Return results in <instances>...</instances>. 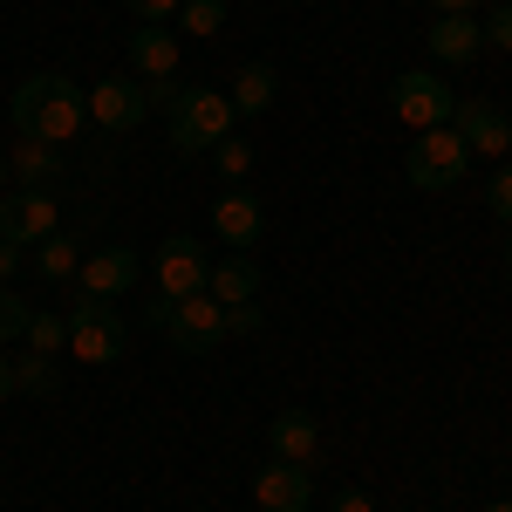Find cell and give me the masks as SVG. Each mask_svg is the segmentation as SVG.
I'll return each instance as SVG.
<instances>
[{"label": "cell", "instance_id": "cell-27", "mask_svg": "<svg viewBox=\"0 0 512 512\" xmlns=\"http://www.w3.org/2000/svg\"><path fill=\"white\" fill-rule=\"evenodd\" d=\"M260 328H267L260 301H239V308H226V335H260Z\"/></svg>", "mask_w": 512, "mask_h": 512}, {"label": "cell", "instance_id": "cell-3", "mask_svg": "<svg viewBox=\"0 0 512 512\" xmlns=\"http://www.w3.org/2000/svg\"><path fill=\"white\" fill-rule=\"evenodd\" d=\"M465 171H472V151H465V137H458L451 123L417 130V144L403 151V178H410L417 192H451Z\"/></svg>", "mask_w": 512, "mask_h": 512}, {"label": "cell", "instance_id": "cell-35", "mask_svg": "<svg viewBox=\"0 0 512 512\" xmlns=\"http://www.w3.org/2000/svg\"><path fill=\"white\" fill-rule=\"evenodd\" d=\"M485 512H512V499H492V506H485Z\"/></svg>", "mask_w": 512, "mask_h": 512}, {"label": "cell", "instance_id": "cell-23", "mask_svg": "<svg viewBox=\"0 0 512 512\" xmlns=\"http://www.w3.org/2000/svg\"><path fill=\"white\" fill-rule=\"evenodd\" d=\"M178 28H185V35H219V28H226V0H185V7H178Z\"/></svg>", "mask_w": 512, "mask_h": 512}, {"label": "cell", "instance_id": "cell-20", "mask_svg": "<svg viewBox=\"0 0 512 512\" xmlns=\"http://www.w3.org/2000/svg\"><path fill=\"white\" fill-rule=\"evenodd\" d=\"M55 171H62V151L55 144H28L21 137V151H7V178L14 185H48Z\"/></svg>", "mask_w": 512, "mask_h": 512}, {"label": "cell", "instance_id": "cell-28", "mask_svg": "<svg viewBox=\"0 0 512 512\" xmlns=\"http://www.w3.org/2000/svg\"><path fill=\"white\" fill-rule=\"evenodd\" d=\"M478 28H485V41H492L499 55H512V7H492V14H485Z\"/></svg>", "mask_w": 512, "mask_h": 512}, {"label": "cell", "instance_id": "cell-30", "mask_svg": "<svg viewBox=\"0 0 512 512\" xmlns=\"http://www.w3.org/2000/svg\"><path fill=\"white\" fill-rule=\"evenodd\" d=\"M21 267H28V246H14V239H0V287H7V280L21 274Z\"/></svg>", "mask_w": 512, "mask_h": 512}, {"label": "cell", "instance_id": "cell-8", "mask_svg": "<svg viewBox=\"0 0 512 512\" xmlns=\"http://www.w3.org/2000/svg\"><path fill=\"white\" fill-rule=\"evenodd\" d=\"M48 233H62V226H55V198H48V185H7V192H0V239L41 246Z\"/></svg>", "mask_w": 512, "mask_h": 512}, {"label": "cell", "instance_id": "cell-37", "mask_svg": "<svg viewBox=\"0 0 512 512\" xmlns=\"http://www.w3.org/2000/svg\"><path fill=\"white\" fill-rule=\"evenodd\" d=\"M506 267H512V233H506Z\"/></svg>", "mask_w": 512, "mask_h": 512}, {"label": "cell", "instance_id": "cell-25", "mask_svg": "<svg viewBox=\"0 0 512 512\" xmlns=\"http://www.w3.org/2000/svg\"><path fill=\"white\" fill-rule=\"evenodd\" d=\"M485 205H492V219H499V226H512V164H499V171H492Z\"/></svg>", "mask_w": 512, "mask_h": 512}, {"label": "cell", "instance_id": "cell-38", "mask_svg": "<svg viewBox=\"0 0 512 512\" xmlns=\"http://www.w3.org/2000/svg\"><path fill=\"white\" fill-rule=\"evenodd\" d=\"M492 7H512V0H492Z\"/></svg>", "mask_w": 512, "mask_h": 512}, {"label": "cell", "instance_id": "cell-33", "mask_svg": "<svg viewBox=\"0 0 512 512\" xmlns=\"http://www.w3.org/2000/svg\"><path fill=\"white\" fill-rule=\"evenodd\" d=\"M164 315H171V301H164V294H151V308H144V328H164Z\"/></svg>", "mask_w": 512, "mask_h": 512}, {"label": "cell", "instance_id": "cell-14", "mask_svg": "<svg viewBox=\"0 0 512 512\" xmlns=\"http://www.w3.org/2000/svg\"><path fill=\"white\" fill-rule=\"evenodd\" d=\"M137 274H144V260H137L130 246H103V253H89V260L76 267V287H82V294L117 301L123 287H137Z\"/></svg>", "mask_w": 512, "mask_h": 512}, {"label": "cell", "instance_id": "cell-1", "mask_svg": "<svg viewBox=\"0 0 512 512\" xmlns=\"http://www.w3.org/2000/svg\"><path fill=\"white\" fill-rule=\"evenodd\" d=\"M7 117L28 144H69L82 123H89V89H76L69 76H28L14 96H7Z\"/></svg>", "mask_w": 512, "mask_h": 512}, {"label": "cell", "instance_id": "cell-36", "mask_svg": "<svg viewBox=\"0 0 512 512\" xmlns=\"http://www.w3.org/2000/svg\"><path fill=\"white\" fill-rule=\"evenodd\" d=\"M0 192H7V151H0Z\"/></svg>", "mask_w": 512, "mask_h": 512}, {"label": "cell", "instance_id": "cell-9", "mask_svg": "<svg viewBox=\"0 0 512 512\" xmlns=\"http://www.w3.org/2000/svg\"><path fill=\"white\" fill-rule=\"evenodd\" d=\"M151 117V89H144V76H103L96 89H89V123L96 130H137V123Z\"/></svg>", "mask_w": 512, "mask_h": 512}, {"label": "cell", "instance_id": "cell-2", "mask_svg": "<svg viewBox=\"0 0 512 512\" xmlns=\"http://www.w3.org/2000/svg\"><path fill=\"white\" fill-rule=\"evenodd\" d=\"M164 137H171V151H219L226 137H233V103L219 96V89H192V82H178V96L164 103Z\"/></svg>", "mask_w": 512, "mask_h": 512}, {"label": "cell", "instance_id": "cell-18", "mask_svg": "<svg viewBox=\"0 0 512 512\" xmlns=\"http://www.w3.org/2000/svg\"><path fill=\"white\" fill-rule=\"evenodd\" d=\"M205 294L219 301V308H239V301H260V267L239 253V260H212V280H205Z\"/></svg>", "mask_w": 512, "mask_h": 512}, {"label": "cell", "instance_id": "cell-17", "mask_svg": "<svg viewBox=\"0 0 512 512\" xmlns=\"http://www.w3.org/2000/svg\"><path fill=\"white\" fill-rule=\"evenodd\" d=\"M280 96V69L274 62H246L233 76V89H226V103H233V117H260V110H274Z\"/></svg>", "mask_w": 512, "mask_h": 512}, {"label": "cell", "instance_id": "cell-21", "mask_svg": "<svg viewBox=\"0 0 512 512\" xmlns=\"http://www.w3.org/2000/svg\"><path fill=\"white\" fill-rule=\"evenodd\" d=\"M14 390H28V396H55V355H14Z\"/></svg>", "mask_w": 512, "mask_h": 512}, {"label": "cell", "instance_id": "cell-31", "mask_svg": "<svg viewBox=\"0 0 512 512\" xmlns=\"http://www.w3.org/2000/svg\"><path fill=\"white\" fill-rule=\"evenodd\" d=\"M328 512H376V499H369V492H355V485H349V492H335V506H328Z\"/></svg>", "mask_w": 512, "mask_h": 512}, {"label": "cell", "instance_id": "cell-15", "mask_svg": "<svg viewBox=\"0 0 512 512\" xmlns=\"http://www.w3.org/2000/svg\"><path fill=\"white\" fill-rule=\"evenodd\" d=\"M123 55H130V69H137L144 82L178 76V41H171V28H158V21H137L130 41H123Z\"/></svg>", "mask_w": 512, "mask_h": 512}, {"label": "cell", "instance_id": "cell-10", "mask_svg": "<svg viewBox=\"0 0 512 512\" xmlns=\"http://www.w3.org/2000/svg\"><path fill=\"white\" fill-rule=\"evenodd\" d=\"M451 130L465 137L472 158H506V151H512V117L499 110V103H485V96H458Z\"/></svg>", "mask_w": 512, "mask_h": 512}, {"label": "cell", "instance_id": "cell-5", "mask_svg": "<svg viewBox=\"0 0 512 512\" xmlns=\"http://www.w3.org/2000/svg\"><path fill=\"white\" fill-rule=\"evenodd\" d=\"M158 335L178 355H212L226 342V308H219L212 294H185V301H171V315H164Z\"/></svg>", "mask_w": 512, "mask_h": 512}, {"label": "cell", "instance_id": "cell-4", "mask_svg": "<svg viewBox=\"0 0 512 512\" xmlns=\"http://www.w3.org/2000/svg\"><path fill=\"white\" fill-rule=\"evenodd\" d=\"M69 349L82 362H117L123 355V315L103 294H82L76 287V301H69Z\"/></svg>", "mask_w": 512, "mask_h": 512}, {"label": "cell", "instance_id": "cell-22", "mask_svg": "<svg viewBox=\"0 0 512 512\" xmlns=\"http://www.w3.org/2000/svg\"><path fill=\"white\" fill-rule=\"evenodd\" d=\"M35 355H62L69 349V315H28V335H21Z\"/></svg>", "mask_w": 512, "mask_h": 512}, {"label": "cell", "instance_id": "cell-16", "mask_svg": "<svg viewBox=\"0 0 512 512\" xmlns=\"http://www.w3.org/2000/svg\"><path fill=\"white\" fill-rule=\"evenodd\" d=\"M267 444H274V458H287V465H315V451H321L315 410H274V424H267Z\"/></svg>", "mask_w": 512, "mask_h": 512}, {"label": "cell", "instance_id": "cell-11", "mask_svg": "<svg viewBox=\"0 0 512 512\" xmlns=\"http://www.w3.org/2000/svg\"><path fill=\"white\" fill-rule=\"evenodd\" d=\"M253 499H260V512H315V472L287 465V458H267L260 478H253Z\"/></svg>", "mask_w": 512, "mask_h": 512}, {"label": "cell", "instance_id": "cell-19", "mask_svg": "<svg viewBox=\"0 0 512 512\" xmlns=\"http://www.w3.org/2000/svg\"><path fill=\"white\" fill-rule=\"evenodd\" d=\"M28 267H35L48 287L55 280H76V267H82V246H76V233H48L41 246H28Z\"/></svg>", "mask_w": 512, "mask_h": 512}, {"label": "cell", "instance_id": "cell-6", "mask_svg": "<svg viewBox=\"0 0 512 512\" xmlns=\"http://www.w3.org/2000/svg\"><path fill=\"white\" fill-rule=\"evenodd\" d=\"M390 110L410 123V130H437V123H451L458 96L437 82V69H403V76L390 82Z\"/></svg>", "mask_w": 512, "mask_h": 512}, {"label": "cell", "instance_id": "cell-32", "mask_svg": "<svg viewBox=\"0 0 512 512\" xmlns=\"http://www.w3.org/2000/svg\"><path fill=\"white\" fill-rule=\"evenodd\" d=\"M485 0H431V14H478Z\"/></svg>", "mask_w": 512, "mask_h": 512}, {"label": "cell", "instance_id": "cell-34", "mask_svg": "<svg viewBox=\"0 0 512 512\" xmlns=\"http://www.w3.org/2000/svg\"><path fill=\"white\" fill-rule=\"evenodd\" d=\"M0 396H14V362L0 355Z\"/></svg>", "mask_w": 512, "mask_h": 512}, {"label": "cell", "instance_id": "cell-13", "mask_svg": "<svg viewBox=\"0 0 512 512\" xmlns=\"http://www.w3.org/2000/svg\"><path fill=\"white\" fill-rule=\"evenodd\" d=\"M424 48H431V62H444V69H465V62L485 55V28H478V14H431Z\"/></svg>", "mask_w": 512, "mask_h": 512}, {"label": "cell", "instance_id": "cell-29", "mask_svg": "<svg viewBox=\"0 0 512 512\" xmlns=\"http://www.w3.org/2000/svg\"><path fill=\"white\" fill-rule=\"evenodd\" d=\"M178 7H185V0H123V14H137V21H171V14H178Z\"/></svg>", "mask_w": 512, "mask_h": 512}, {"label": "cell", "instance_id": "cell-24", "mask_svg": "<svg viewBox=\"0 0 512 512\" xmlns=\"http://www.w3.org/2000/svg\"><path fill=\"white\" fill-rule=\"evenodd\" d=\"M28 315H35V308H28L14 287H0V342H21V335H28Z\"/></svg>", "mask_w": 512, "mask_h": 512}, {"label": "cell", "instance_id": "cell-7", "mask_svg": "<svg viewBox=\"0 0 512 512\" xmlns=\"http://www.w3.org/2000/svg\"><path fill=\"white\" fill-rule=\"evenodd\" d=\"M151 274H158L164 301H185V294H205V280H212V253H205V239L171 233L158 246V260H151Z\"/></svg>", "mask_w": 512, "mask_h": 512}, {"label": "cell", "instance_id": "cell-12", "mask_svg": "<svg viewBox=\"0 0 512 512\" xmlns=\"http://www.w3.org/2000/svg\"><path fill=\"white\" fill-rule=\"evenodd\" d=\"M212 233L226 239L233 253H253V246H260V233H267V212H260V198L246 192V185L219 192V205H212Z\"/></svg>", "mask_w": 512, "mask_h": 512}, {"label": "cell", "instance_id": "cell-26", "mask_svg": "<svg viewBox=\"0 0 512 512\" xmlns=\"http://www.w3.org/2000/svg\"><path fill=\"white\" fill-rule=\"evenodd\" d=\"M212 158H219V171H226V178H246V171H253V144H246V137H226Z\"/></svg>", "mask_w": 512, "mask_h": 512}]
</instances>
